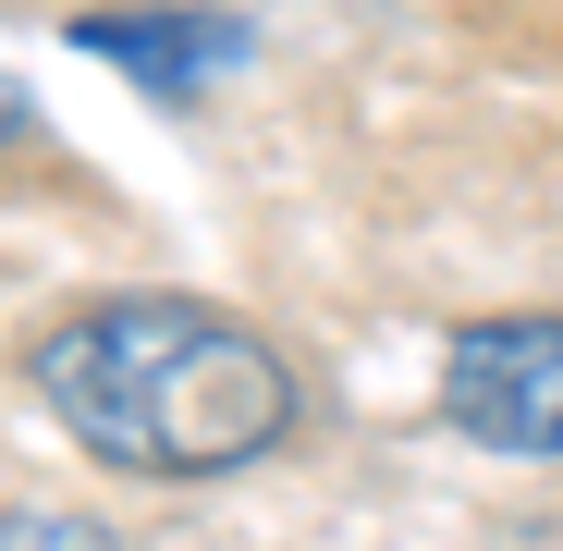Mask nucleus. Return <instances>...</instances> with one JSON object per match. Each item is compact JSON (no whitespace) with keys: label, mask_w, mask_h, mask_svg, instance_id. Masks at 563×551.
Returning a JSON list of instances; mask_svg holds the SVG:
<instances>
[{"label":"nucleus","mask_w":563,"mask_h":551,"mask_svg":"<svg viewBox=\"0 0 563 551\" xmlns=\"http://www.w3.org/2000/svg\"><path fill=\"white\" fill-rule=\"evenodd\" d=\"M25 381L111 478H233L307 417L295 355L209 295H99L25 343Z\"/></svg>","instance_id":"obj_1"},{"label":"nucleus","mask_w":563,"mask_h":551,"mask_svg":"<svg viewBox=\"0 0 563 551\" xmlns=\"http://www.w3.org/2000/svg\"><path fill=\"white\" fill-rule=\"evenodd\" d=\"M441 417L478 453L563 466V319H465L441 355Z\"/></svg>","instance_id":"obj_2"},{"label":"nucleus","mask_w":563,"mask_h":551,"mask_svg":"<svg viewBox=\"0 0 563 551\" xmlns=\"http://www.w3.org/2000/svg\"><path fill=\"white\" fill-rule=\"evenodd\" d=\"M74 49L123 62L135 86H159V99H197L209 74H233V62H245V25H233V13H86V25H74Z\"/></svg>","instance_id":"obj_3"},{"label":"nucleus","mask_w":563,"mask_h":551,"mask_svg":"<svg viewBox=\"0 0 563 551\" xmlns=\"http://www.w3.org/2000/svg\"><path fill=\"white\" fill-rule=\"evenodd\" d=\"M13 135H25V86L0 74V147H13Z\"/></svg>","instance_id":"obj_4"}]
</instances>
